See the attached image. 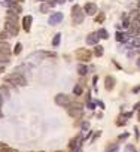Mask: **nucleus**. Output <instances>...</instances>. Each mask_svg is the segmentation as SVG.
Listing matches in <instances>:
<instances>
[{"mask_svg": "<svg viewBox=\"0 0 140 152\" xmlns=\"http://www.w3.org/2000/svg\"><path fill=\"white\" fill-rule=\"evenodd\" d=\"M5 82L6 84H10V85H20V86H24V85H27V81H25V78L20 73H12V75H8L6 78H5Z\"/></svg>", "mask_w": 140, "mask_h": 152, "instance_id": "f257e3e1", "label": "nucleus"}, {"mask_svg": "<svg viewBox=\"0 0 140 152\" xmlns=\"http://www.w3.org/2000/svg\"><path fill=\"white\" fill-rule=\"evenodd\" d=\"M84 10L81 9V6L79 5H75L73 8H72V18H73V22L75 24H81L82 21H84Z\"/></svg>", "mask_w": 140, "mask_h": 152, "instance_id": "f03ea898", "label": "nucleus"}, {"mask_svg": "<svg viewBox=\"0 0 140 152\" xmlns=\"http://www.w3.org/2000/svg\"><path fill=\"white\" fill-rule=\"evenodd\" d=\"M75 55L79 61H90L91 57H93V52L90 49H86V48H79V49H76Z\"/></svg>", "mask_w": 140, "mask_h": 152, "instance_id": "7ed1b4c3", "label": "nucleus"}, {"mask_svg": "<svg viewBox=\"0 0 140 152\" xmlns=\"http://www.w3.org/2000/svg\"><path fill=\"white\" fill-rule=\"evenodd\" d=\"M5 31H8L9 36H17L18 31H20L18 22L17 21H9V20H6V22H5Z\"/></svg>", "mask_w": 140, "mask_h": 152, "instance_id": "20e7f679", "label": "nucleus"}, {"mask_svg": "<svg viewBox=\"0 0 140 152\" xmlns=\"http://www.w3.org/2000/svg\"><path fill=\"white\" fill-rule=\"evenodd\" d=\"M55 103L58 106H64V107H69L72 105V97L66 96V94H58L55 96Z\"/></svg>", "mask_w": 140, "mask_h": 152, "instance_id": "39448f33", "label": "nucleus"}, {"mask_svg": "<svg viewBox=\"0 0 140 152\" xmlns=\"http://www.w3.org/2000/svg\"><path fill=\"white\" fill-rule=\"evenodd\" d=\"M67 112L72 118H81L82 116V107H75V106H69L67 107Z\"/></svg>", "mask_w": 140, "mask_h": 152, "instance_id": "423d86ee", "label": "nucleus"}, {"mask_svg": "<svg viewBox=\"0 0 140 152\" xmlns=\"http://www.w3.org/2000/svg\"><path fill=\"white\" fill-rule=\"evenodd\" d=\"M95 12H97V5L95 3L90 2L84 6V14H86V15H95Z\"/></svg>", "mask_w": 140, "mask_h": 152, "instance_id": "0eeeda50", "label": "nucleus"}, {"mask_svg": "<svg viewBox=\"0 0 140 152\" xmlns=\"http://www.w3.org/2000/svg\"><path fill=\"white\" fill-rule=\"evenodd\" d=\"M104 88L107 91L113 90L115 88V78L113 76H106V79H104Z\"/></svg>", "mask_w": 140, "mask_h": 152, "instance_id": "6e6552de", "label": "nucleus"}, {"mask_svg": "<svg viewBox=\"0 0 140 152\" xmlns=\"http://www.w3.org/2000/svg\"><path fill=\"white\" fill-rule=\"evenodd\" d=\"M31 21H33L31 15H27V17L22 18V29L25 31H30V29H31Z\"/></svg>", "mask_w": 140, "mask_h": 152, "instance_id": "1a4fd4ad", "label": "nucleus"}, {"mask_svg": "<svg viewBox=\"0 0 140 152\" xmlns=\"http://www.w3.org/2000/svg\"><path fill=\"white\" fill-rule=\"evenodd\" d=\"M97 42H98V36L95 33H91V34L86 36V43L88 45H97Z\"/></svg>", "mask_w": 140, "mask_h": 152, "instance_id": "9d476101", "label": "nucleus"}, {"mask_svg": "<svg viewBox=\"0 0 140 152\" xmlns=\"http://www.w3.org/2000/svg\"><path fill=\"white\" fill-rule=\"evenodd\" d=\"M0 54H9L10 55V46L6 42H0Z\"/></svg>", "mask_w": 140, "mask_h": 152, "instance_id": "9b49d317", "label": "nucleus"}, {"mask_svg": "<svg viewBox=\"0 0 140 152\" xmlns=\"http://www.w3.org/2000/svg\"><path fill=\"white\" fill-rule=\"evenodd\" d=\"M6 20H9V21H17L18 22V14H17V12H14L12 9H9L6 12Z\"/></svg>", "mask_w": 140, "mask_h": 152, "instance_id": "f8f14e48", "label": "nucleus"}, {"mask_svg": "<svg viewBox=\"0 0 140 152\" xmlns=\"http://www.w3.org/2000/svg\"><path fill=\"white\" fill-rule=\"evenodd\" d=\"M0 96H5V98H9L10 97V93H9V90H8V86L6 85H2L0 86Z\"/></svg>", "mask_w": 140, "mask_h": 152, "instance_id": "ddd939ff", "label": "nucleus"}, {"mask_svg": "<svg viewBox=\"0 0 140 152\" xmlns=\"http://www.w3.org/2000/svg\"><path fill=\"white\" fill-rule=\"evenodd\" d=\"M60 20H63V14H55V15H52L49 18V22L51 24H58Z\"/></svg>", "mask_w": 140, "mask_h": 152, "instance_id": "4468645a", "label": "nucleus"}, {"mask_svg": "<svg viewBox=\"0 0 140 152\" xmlns=\"http://www.w3.org/2000/svg\"><path fill=\"white\" fill-rule=\"evenodd\" d=\"M78 73H79L81 76H85V75L88 73V69H86V66H84V64H79V66H78Z\"/></svg>", "mask_w": 140, "mask_h": 152, "instance_id": "2eb2a0df", "label": "nucleus"}, {"mask_svg": "<svg viewBox=\"0 0 140 152\" xmlns=\"http://www.w3.org/2000/svg\"><path fill=\"white\" fill-rule=\"evenodd\" d=\"M94 54H95L97 57H101V55H103V54H104L103 46H100V45H98V46H95V48H94Z\"/></svg>", "mask_w": 140, "mask_h": 152, "instance_id": "dca6fc26", "label": "nucleus"}, {"mask_svg": "<svg viewBox=\"0 0 140 152\" xmlns=\"http://www.w3.org/2000/svg\"><path fill=\"white\" fill-rule=\"evenodd\" d=\"M73 93H75V96H81V94H82V85H81V84H79V85H75Z\"/></svg>", "mask_w": 140, "mask_h": 152, "instance_id": "f3484780", "label": "nucleus"}, {"mask_svg": "<svg viewBox=\"0 0 140 152\" xmlns=\"http://www.w3.org/2000/svg\"><path fill=\"white\" fill-rule=\"evenodd\" d=\"M97 36H98V37H101V39H107V37H109V34H107V31H106L104 29H101V30L97 33Z\"/></svg>", "mask_w": 140, "mask_h": 152, "instance_id": "a211bd4d", "label": "nucleus"}, {"mask_svg": "<svg viewBox=\"0 0 140 152\" xmlns=\"http://www.w3.org/2000/svg\"><path fill=\"white\" fill-rule=\"evenodd\" d=\"M104 18H106L104 12H100V14L95 17V22H103V21H104Z\"/></svg>", "mask_w": 140, "mask_h": 152, "instance_id": "6ab92c4d", "label": "nucleus"}, {"mask_svg": "<svg viewBox=\"0 0 140 152\" xmlns=\"http://www.w3.org/2000/svg\"><path fill=\"white\" fill-rule=\"evenodd\" d=\"M9 57H10L9 54H0V63H8L10 60Z\"/></svg>", "mask_w": 140, "mask_h": 152, "instance_id": "aec40b11", "label": "nucleus"}, {"mask_svg": "<svg viewBox=\"0 0 140 152\" xmlns=\"http://www.w3.org/2000/svg\"><path fill=\"white\" fill-rule=\"evenodd\" d=\"M60 40H61V34L58 33V34H55V37H54L52 45H54V46H58V45H60Z\"/></svg>", "mask_w": 140, "mask_h": 152, "instance_id": "412c9836", "label": "nucleus"}, {"mask_svg": "<svg viewBox=\"0 0 140 152\" xmlns=\"http://www.w3.org/2000/svg\"><path fill=\"white\" fill-rule=\"evenodd\" d=\"M118 151V145L116 143H113L112 146H107L106 148V152H116Z\"/></svg>", "mask_w": 140, "mask_h": 152, "instance_id": "4be33fe9", "label": "nucleus"}, {"mask_svg": "<svg viewBox=\"0 0 140 152\" xmlns=\"http://www.w3.org/2000/svg\"><path fill=\"white\" fill-rule=\"evenodd\" d=\"M21 51H22V45H21V43H17V45H15V48H14V54H15V55H18V54L21 52Z\"/></svg>", "mask_w": 140, "mask_h": 152, "instance_id": "5701e85b", "label": "nucleus"}, {"mask_svg": "<svg viewBox=\"0 0 140 152\" xmlns=\"http://www.w3.org/2000/svg\"><path fill=\"white\" fill-rule=\"evenodd\" d=\"M0 152H15V151L10 149V148H8L6 145H2V148H0Z\"/></svg>", "mask_w": 140, "mask_h": 152, "instance_id": "b1692460", "label": "nucleus"}, {"mask_svg": "<svg viewBox=\"0 0 140 152\" xmlns=\"http://www.w3.org/2000/svg\"><path fill=\"white\" fill-rule=\"evenodd\" d=\"M116 40H118V42H124V40H125V36H124L122 33H116Z\"/></svg>", "mask_w": 140, "mask_h": 152, "instance_id": "393cba45", "label": "nucleus"}, {"mask_svg": "<svg viewBox=\"0 0 140 152\" xmlns=\"http://www.w3.org/2000/svg\"><path fill=\"white\" fill-rule=\"evenodd\" d=\"M8 37H9V33L8 31H0V39H8Z\"/></svg>", "mask_w": 140, "mask_h": 152, "instance_id": "a878e982", "label": "nucleus"}, {"mask_svg": "<svg viewBox=\"0 0 140 152\" xmlns=\"http://www.w3.org/2000/svg\"><path fill=\"white\" fill-rule=\"evenodd\" d=\"M125 151H127V152H137L133 146H127V149H125Z\"/></svg>", "mask_w": 140, "mask_h": 152, "instance_id": "bb28decb", "label": "nucleus"}, {"mask_svg": "<svg viewBox=\"0 0 140 152\" xmlns=\"http://www.w3.org/2000/svg\"><path fill=\"white\" fill-rule=\"evenodd\" d=\"M48 9H49V6H48V5H43V6L40 8V10H42V12H48Z\"/></svg>", "mask_w": 140, "mask_h": 152, "instance_id": "cd10ccee", "label": "nucleus"}, {"mask_svg": "<svg viewBox=\"0 0 140 152\" xmlns=\"http://www.w3.org/2000/svg\"><path fill=\"white\" fill-rule=\"evenodd\" d=\"M125 122H127V119H118V121H116V124H118V125H124Z\"/></svg>", "mask_w": 140, "mask_h": 152, "instance_id": "c85d7f7f", "label": "nucleus"}, {"mask_svg": "<svg viewBox=\"0 0 140 152\" xmlns=\"http://www.w3.org/2000/svg\"><path fill=\"white\" fill-rule=\"evenodd\" d=\"M82 128H84V130H88V128H90V124H88V122H84V124H82Z\"/></svg>", "mask_w": 140, "mask_h": 152, "instance_id": "c756f323", "label": "nucleus"}, {"mask_svg": "<svg viewBox=\"0 0 140 152\" xmlns=\"http://www.w3.org/2000/svg\"><path fill=\"white\" fill-rule=\"evenodd\" d=\"M134 45H140V39H137V40H134Z\"/></svg>", "mask_w": 140, "mask_h": 152, "instance_id": "7c9ffc66", "label": "nucleus"}, {"mask_svg": "<svg viewBox=\"0 0 140 152\" xmlns=\"http://www.w3.org/2000/svg\"><path fill=\"white\" fill-rule=\"evenodd\" d=\"M134 109H140V103H137V105L134 106Z\"/></svg>", "mask_w": 140, "mask_h": 152, "instance_id": "2f4dec72", "label": "nucleus"}, {"mask_svg": "<svg viewBox=\"0 0 140 152\" xmlns=\"http://www.w3.org/2000/svg\"><path fill=\"white\" fill-rule=\"evenodd\" d=\"M2 103H3V97L0 96V106H2Z\"/></svg>", "mask_w": 140, "mask_h": 152, "instance_id": "473e14b6", "label": "nucleus"}, {"mask_svg": "<svg viewBox=\"0 0 140 152\" xmlns=\"http://www.w3.org/2000/svg\"><path fill=\"white\" fill-rule=\"evenodd\" d=\"M137 66H139V67H140V58H139V60H137Z\"/></svg>", "mask_w": 140, "mask_h": 152, "instance_id": "72a5a7b5", "label": "nucleus"}, {"mask_svg": "<svg viewBox=\"0 0 140 152\" xmlns=\"http://www.w3.org/2000/svg\"><path fill=\"white\" fill-rule=\"evenodd\" d=\"M3 70H5L3 67H0V73H3Z\"/></svg>", "mask_w": 140, "mask_h": 152, "instance_id": "f704fd0d", "label": "nucleus"}, {"mask_svg": "<svg viewBox=\"0 0 140 152\" xmlns=\"http://www.w3.org/2000/svg\"><path fill=\"white\" fill-rule=\"evenodd\" d=\"M0 118H3V113H2V110H0Z\"/></svg>", "mask_w": 140, "mask_h": 152, "instance_id": "c9c22d12", "label": "nucleus"}, {"mask_svg": "<svg viewBox=\"0 0 140 152\" xmlns=\"http://www.w3.org/2000/svg\"><path fill=\"white\" fill-rule=\"evenodd\" d=\"M6 2H14V0H6Z\"/></svg>", "mask_w": 140, "mask_h": 152, "instance_id": "e433bc0d", "label": "nucleus"}, {"mask_svg": "<svg viewBox=\"0 0 140 152\" xmlns=\"http://www.w3.org/2000/svg\"><path fill=\"white\" fill-rule=\"evenodd\" d=\"M15 2H22V0H15Z\"/></svg>", "mask_w": 140, "mask_h": 152, "instance_id": "4c0bfd02", "label": "nucleus"}, {"mask_svg": "<svg viewBox=\"0 0 140 152\" xmlns=\"http://www.w3.org/2000/svg\"><path fill=\"white\" fill-rule=\"evenodd\" d=\"M139 121H140V113H139Z\"/></svg>", "mask_w": 140, "mask_h": 152, "instance_id": "58836bf2", "label": "nucleus"}, {"mask_svg": "<svg viewBox=\"0 0 140 152\" xmlns=\"http://www.w3.org/2000/svg\"><path fill=\"white\" fill-rule=\"evenodd\" d=\"M139 8H140V2H139Z\"/></svg>", "mask_w": 140, "mask_h": 152, "instance_id": "ea45409f", "label": "nucleus"}]
</instances>
